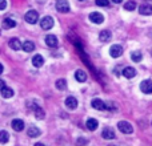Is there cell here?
I'll return each mask as SVG.
<instances>
[{"label": "cell", "mask_w": 152, "mask_h": 146, "mask_svg": "<svg viewBox=\"0 0 152 146\" xmlns=\"http://www.w3.org/2000/svg\"><path fill=\"white\" fill-rule=\"evenodd\" d=\"M3 71H4V68H3V65L0 64V73H3Z\"/></svg>", "instance_id": "e575fe53"}, {"label": "cell", "mask_w": 152, "mask_h": 146, "mask_svg": "<svg viewBox=\"0 0 152 146\" xmlns=\"http://www.w3.org/2000/svg\"><path fill=\"white\" fill-rule=\"evenodd\" d=\"M21 48L24 49V52H32L35 49V44L32 41H29V40H27V41H24L21 44Z\"/></svg>", "instance_id": "44dd1931"}, {"label": "cell", "mask_w": 152, "mask_h": 146, "mask_svg": "<svg viewBox=\"0 0 152 146\" xmlns=\"http://www.w3.org/2000/svg\"><path fill=\"white\" fill-rule=\"evenodd\" d=\"M75 78L79 81V82H84V81L87 80V73L84 71H81V69H77L75 73Z\"/></svg>", "instance_id": "d6986e66"}, {"label": "cell", "mask_w": 152, "mask_h": 146, "mask_svg": "<svg viewBox=\"0 0 152 146\" xmlns=\"http://www.w3.org/2000/svg\"><path fill=\"white\" fill-rule=\"evenodd\" d=\"M123 76L127 78H132L136 76V69L132 68V66H127V68L123 69Z\"/></svg>", "instance_id": "5bb4252c"}, {"label": "cell", "mask_w": 152, "mask_h": 146, "mask_svg": "<svg viewBox=\"0 0 152 146\" xmlns=\"http://www.w3.org/2000/svg\"><path fill=\"white\" fill-rule=\"evenodd\" d=\"M4 86H5L4 81H3V80H0V90H1V89H3V88H4Z\"/></svg>", "instance_id": "1f68e13d"}, {"label": "cell", "mask_w": 152, "mask_h": 146, "mask_svg": "<svg viewBox=\"0 0 152 146\" xmlns=\"http://www.w3.org/2000/svg\"><path fill=\"white\" fill-rule=\"evenodd\" d=\"M139 13L140 15H145V16L152 15V5L151 4H142L139 7Z\"/></svg>", "instance_id": "30bf717a"}, {"label": "cell", "mask_w": 152, "mask_h": 146, "mask_svg": "<svg viewBox=\"0 0 152 146\" xmlns=\"http://www.w3.org/2000/svg\"><path fill=\"white\" fill-rule=\"evenodd\" d=\"M91 105H92V108H94V109H96V110H104V109H107V105H105L104 102H103L102 100H99V98H94V100H92Z\"/></svg>", "instance_id": "9c48e42d"}, {"label": "cell", "mask_w": 152, "mask_h": 146, "mask_svg": "<svg viewBox=\"0 0 152 146\" xmlns=\"http://www.w3.org/2000/svg\"><path fill=\"white\" fill-rule=\"evenodd\" d=\"M111 32L110 31H107V29H104V31H102L100 32V35H99V39H100V41H103V43H107V41H110L111 40Z\"/></svg>", "instance_id": "e0dca14e"}, {"label": "cell", "mask_w": 152, "mask_h": 146, "mask_svg": "<svg viewBox=\"0 0 152 146\" xmlns=\"http://www.w3.org/2000/svg\"><path fill=\"white\" fill-rule=\"evenodd\" d=\"M89 20L95 24H102L104 21V16L100 12H92V13H89Z\"/></svg>", "instance_id": "52a82bcc"}, {"label": "cell", "mask_w": 152, "mask_h": 146, "mask_svg": "<svg viewBox=\"0 0 152 146\" xmlns=\"http://www.w3.org/2000/svg\"><path fill=\"white\" fill-rule=\"evenodd\" d=\"M8 141H10V134L5 130H1L0 132V144H7Z\"/></svg>", "instance_id": "cb8c5ba5"}, {"label": "cell", "mask_w": 152, "mask_h": 146, "mask_svg": "<svg viewBox=\"0 0 152 146\" xmlns=\"http://www.w3.org/2000/svg\"><path fill=\"white\" fill-rule=\"evenodd\" d=\"M56 88H58L59 90H64V89L67 88V81L64 80V78L58 80V81H56Z\"/></svg>", "instance_id": "4316f807"}, {"label": "cell", "mask_w": 152, "mask_h": 146, "mask_svg": "<svg viewBox=\"0 0 152 146\" xmlns=\"http://www.w3.org/2000/svg\"><path fill=\"white\" fill-rule=\"evenodd\" d=\"M118 128H119V130H120L121 133H124V134H129V133L134 132L132 125L129 122H127V121H120V122L118 124Z\"/></svg>", "instance_id": "6da1fadb"}, {"label": "cell", "mask_w": 152, "mask_h": 146, "mask_svg": "<svg viewBox=\"0 0 152 146\" xmlns=\"http://www.w3.org/2000/svg\"><path fill=\"white\" fill-rule=\"evenodd\" d=\"M102 136H103V138H105V139H113V138H116L115 132H113L111 128H105L104 130H103Z\"/></svg>", "instance_id": "9a60e30c"}, {"label": "cell", "mask_w": 152, "mask_h": 146, "mask_svg": "<svg viewBox=\"0 0 152 146\" xmlns=\"http://www.w3.org/2000/svg\"><path fill=\"white\" fill-rule=\"evenodd\" d=\"M13 27H16V21L15 20H12V19H10V17H7V19L3 20V28L10 29V28H13Z\"/></svg>", "instance_id": "ffe728a7"}, {"label": "cell", "mask_w": 152, "mask_h": 146, "mask_svg": "<svg viewBox=\"0 0 152 146\" xmlns=\"http://www.w3.org/2000/svg\"><path fill=\"white\" fill-rule=\"evenodd\" d=\"M86 144H87V139H84V138L77 139V145H86Z\"/></svg>", "instance_id": "4dcf8cb0"}, {"label": "cell", "mask_w": 152, "mask_h": 146, "mask_svg": "<svg viewBox=\"0 0 152 146\" xmlns=\"http://www.w3.org/2000/svg\"><path fill=\"white\" fill-rule=\"evenodd\" d=\"M39 20V15H37L36 11H28V12L26 13V21L29 24H35L36 21Z\"/></svg>", "instance_id": "277c9868"}, {"label": "cell", "mask_w": 152, "mask_h": 146, "mask_svg": "<svg viewBox=\"0 0 152 146\" xmlns=\"http://www.w3.org/2000/svg\"><path fill=\"white\" fill-rule=\"evenodd\" d=\"M110 55H111V57H113V59L120 57V56L123 55V48H121L120 45H112L110 49Z\"/></svg>", "instance_id": "8992f818"}, {"label": "cell", "mask_w": 152, "mask_h": 146, "mask_svg": "<svg viewBox=\"0 0 152 146\" xmlns=\"http://www.w3.org/2000/svg\"><path fill=\"white\" fill-rule=\"evenodd\" d=\"M140 90L145 94L152 93V81L151 80H144L140 84Z\"/></svg>", "instance_id": "5b68a950"}, {"label": "cell", "mask_w": 152, "mask_h": 146, "mask_svg": "<svg viewBox=\"0 0 152 146\" xmlns=\"http://www.w3.org/2000/svg\"><path fill=\"white\" fill-rule=\"evenodd\" d=\"M108 146H115V145H108Z\"/></svg>", "instance_id": "d590c367"}, {"label": "cell", "mask_w": 152, "mask_h": 146, "mask_svg": "<svg viewBox=\"0 0 152 146\" xmlns=\"http://www.w3.org/2000/svg\"><path fill=\"white\" fill-rule=\"evenodd\" d=\"M34 146H44V145H43V144H42V142H37V144H35Z\"/></svg>", "instance_id": "836d02e7"}, {"label": "cell", "mask_w": 152, "mask_h": 146, "mask_svg": "<svg viewBox=\"0 0 152 146\" xmlns=\"http://www.w3.org/2000/svg\"><path fill=\"white\" fill-rule=\"evenodd\" d=\"M11 126H12V129L15 132H21L24 129V121L16 118V120H13L12 122H11Z\"/></svg>", "instance_id": "8fae6325"}, {"label": "cell", "mask_w": 152, "mask_h": 146, "mask_svg": "<svg viewBox=\"0 0 152 146\" xmlns=\"http://www.w3.org/2000/svg\"><path fill=\"white\" fill-rule=\"evenodd\" d=\"M56 9L59 12H63V13H67L69 11V4L67 0H58L56 1Z\"/></svg>", "instance_id": "3957f363"}, {"label": "cell", "mask_w": 152, "mask_h": 146, "mask_svg": "<svg viewBox=\"0 0 152 146\" xmlns=\"http://www.w3.org/2000/svg\"><path fill=\"white\" fill-rule=\"evenodd\" d=\"M86 126H87V129H88V130L94 132V130H96V129H97L99 122H97V120H95V118H88V120H87V122H86Z\"/></svg>", "instance_id": "7c38bea8"}, {"label": "cell", "mask_w": 152, "mask_h": 146, "mask_svg": "<svg viewBox=\"0 0 152 146\" xmlns=\"http://www.w3.org/2000/svg\"><path fill=\"white\" fill-rule=\"evenodd\" d=\"M44 110L42 109L40 106H35V116H36V118L37 120H43L44 118Z\"/></svg>", "instance_id": "d4e9b609"}, {"label": "cell", "mask_w": 152, "mask_h": 146, "mask_svg": "<svg viewBox=\"0 0 152 146\" xmlns=\"http://www.w3.org/2000/svg\"><path fill=\"white\" fill-rule=\"evenodd\" d=\"M8 44H10V48H11V49H13V51H19V49L21 48V43H20V40L16 39V37L11 39Z\"/></svg>", "instance_id": "2e32d148"}, {"label": "cell", "mask_w": 152, "mask_h": 146, "mask_svg": "<svg viewBox=\"0 0 152 146\" xmlns=\"http://www.w3.org/2000/svg\"><path fill=\"white\" fill-rule=\"evenodd\" d=\"M32 64H34V66H36V68H40V66H43V64H44V59L40 55H35L34 59H32Z\"/></svg>", "instance_id": "ac0fdd59"}, {"label": "cell", "mask_w": 152, "mask_h": 146, "mask_svg": "<svg viewBox=\"0 0 152 146\" xmlns=\"http://www.w3.org/2000/svg\"><path fill=\"white\" fill-rule=\"evenodd\" d=\"M7 7V1L5 0H0V11H4Z\"/></svg>", "instance_id": "f546056e"}, {"label": "cell", "mask_w": 152, "mask_h": 146, "mask_svg": "<svg viewBox=\"0 0 152 146\" xmlns=\"http://www.w3.org/2000/svg\"><path fill=\"white\" fill-rule=\"evenodd\" d=\"M40 27H42L43 29H45V31L51 29L53 27V19L51 17V16H44V17L42 19V21H40Z\"/></svg>", "instance_id": "7a4b0ae2"}, {"label": "cell", "mask_w": 152, "mask_h": 146, "mask_svg": "<svg viewBox=\"0 0 152 146\" xmlns=\"http://www.w3.org/2000/svg\"><path fill=\"white\" fill-rule=\"evenodd\" d=\"M135 8H136V1H134V0H129V1H127L124 4V9L127 11H134Z\"/></svg>", "instance_id": "83f0119b"}, {"label": "cell", "mask_w": 152, "mask_h": 146, "mask_svg": "<svg viewBox=\"0 0 152 146\" xmlns=\"http://www.w3.org/2000/svg\"><path fill=\"white\" fill-rule=\"evenodd\" d=\"M131 59H132V61H135V63H140L142 61V59H143V55L140 52H132L131 53Z\"/></svg>", "instance_id": "484cf974"}, {"label": "cell", "mask_w": 152, "mask_h": 146, "mask_svg": "<svg viewBox=\"0 0 152 146\" xmlns=\"http://www.w3.org/2000/svg\"><path fill=\"white\" fill-rule=\"evenodd\" d=\"M45 43H47V45L51 48H56L59 45L58 37H56L55 35H47V36H45Z\"/></svg>", "instance_id": "ba28073f"}, {"label": "cell", "mask_w": 152, "mask_h": 146, "mask_svg": "<svg viewBox=\"0 0 152 146\" xmlns=\"http://www.w3.org/2000/svg\"><path fill=\"white\" fill-rule=\"evenodd\" d=\"M66 106L68 108V109H71V110H74L77 108V100L75 98V97H67V100H66Z\"/></svg>", "instance_id": "4fadbf2b"}, {"label": "cell", "mask_w": 152, "mask_h": 146, "mask_svg": "<svg viewBox=\"0 0 152 146\" xmlns=\"http://www.w3.org/2000/svg\"><path fill=\"white\" fill-rule=\"evenodd\" d=\"M40 133H42L40 129L36 128V126H31V128L28 129V136L31 137V138H36V137H39Z\"/></svg>", "instance_id": "7402d4cb"}, {"label": "cell", "mask_w": 152, "mask_h": 146, "mask_svg": "<svg viewBox=\"0 0 152 146\" xmlns=\"http://www.w3.org/2000/svg\"><path fill=\"white\" fill-rule=\"evenodd\" d=\"M0 92H1L3 98H11V97L13 96V90L11 88H8V86H4V88H3Z\"/></svg>", "instance_id": "603a6c76"}, {"label": "cell", "mask_w": 152, "mask_h": 146, "mask_svg": "<svg viewBox=\"0 0 152 146\" xmlns=\"http://www.w3.org/2000/svg\"><path fill=\"white\" fill-rule=\"evenodd\" d=\"M96 5H99V7H108L110 5V0H96Z\"/></svg>", "instance_id": "f1b7e54d"}, {"label": "cell", "mask_w": 152, "mask_h": 146, "mask_svg": "<svg viewBox=\"0 0 152 146\" xmlns=\"http://www.w3.org/2000/svg\"><path fill=\"white\" fill-rule=\"evenodd\" d=\"M112 1H113V3H116V4H119V3H121L123 0H112Z\"/></svg>", "instance_id": "d6a6232c"}]
</instances>
